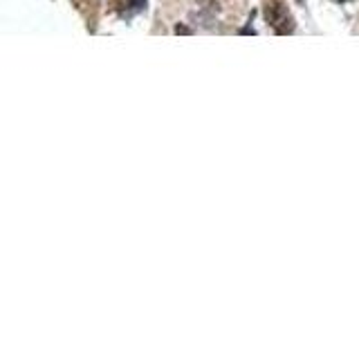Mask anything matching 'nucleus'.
<instances>
[{"label":"nucleus","instance_id":"1","mask_svg":"<svg viewBox=\"0 0 359 337\" xmlns=\"http://www.w3.org/2000/svg\"><path fill=\"white\" fill-rule=\"evenodd\" d=\"M263 16H265V22L269 25V29L278 34V37H287V34L297 29V20L283 0H267L263 7Z\"/></svg>","mask_w":359,"mask_h":337},{"label":"nucleus","instance_id":"2","mask_svg":"<svg viewBox=\"0 0 359 337\" xmlns=\"http://www.w3.org/2000/svg\"><path fill=\"white\" fill-rule=\"evenodd\" d=\"M144 3H146V0H128V5H133L135 9H142Z\"/></svg>","mask_w":359,"mask_h":337},{"label":"nucleus","instance_id":"3","mask_svg":"<svg viewBox=\"0 0 359 337\" xmlns=\"http://www.w3.org/2000/svg\"><path fill=\"white\" fill-rule=\"evenodd\" d=\"M332 3H337V5H344V3H351V0H332Z\"/></svg>","mask_w":359,"mask_h":337},{"label":"nucleus","instance_id":"4","mask_svg":"<svg viewBox=\"0 0 359 337\" xmlns=\"http://www.w3.org/2000/svg\"><path fill=\"white\" fill-rule=\"evenodd\" d=\"M294 3H297V5H306V3H308V0H294Z\"/></svg>","mask_w":359,"mask_h":337}]
</instances>
